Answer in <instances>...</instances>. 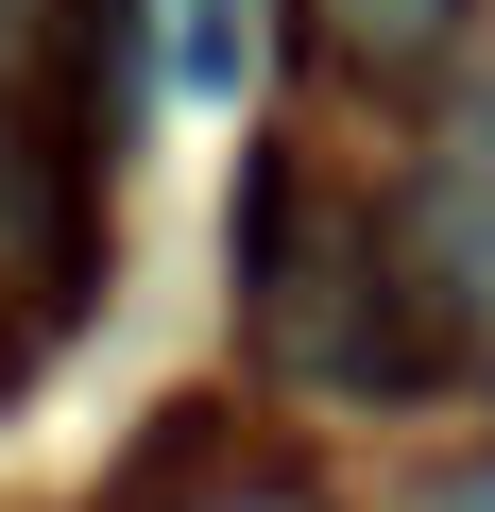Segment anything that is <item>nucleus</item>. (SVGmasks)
<instances>
[{
  "instance_id": "20e7f679",
  "label": "nucleus",
  "mask_w": 495,
  "mask_h": 512,
  "mask_svg": "<svg viewBox=\"0 0 495 512\" xmlns=\"http://www.w3.org/2000/svg\"><path fill=\"white\" fill-rule=\"evenodd\" d=\"M427 512H495V461H444V478H427Z\"/></svg>"
},
{
  "instance_id": "f03ea898",
  "label": "nucleus",
  "mask_w": 495,
  "mask_h": 512,
  "mask_svg": "<svg viewBox=\"0 0 495 512\" xmlns=\"http://www.w3.org/2000/svg\"><path fill=\"white\" fill-rule=\"evenodd\" d=\"M325 35H342V69H376V86H410L444 35H461V0H325Z\"/></svg>"
},
{
  "instance_id": "f257e3e1",
  "label": "nucleus",
  "mask_w": 495,
  "mask_h": 512,
  "mask_svg": "<svg viewBox=\"0 0 495 512\" xmlns=\"http://www.w3.org/2000/svg\"><path fill=\"white\" fill-rule=\"evenodd\" d=\"M239 274H257V342L325 393H444V359H461L444 291L376 239V205L291 154H257V188H239Z\"/></svg>"
},
{
  "instance_id": "7ed1b4c3",
  "label": "nucleus",
  "mask_w": 495,
  "mask_h": 512,
  "mask_svg": "<svg viewBox=\"0 0 495 512\" xmlns=\"http://www.w3.org/2000/svg\"><path fill=\"white\" fill-rule=\"evenodd\" d=\"M239 69H257V52H239V0H171V86L188 103H239Z\"/></svg>"
},
{
  "instance_id": "39448f33",
  "label": "nucleus",
  "mask_w": 495,
  "mask_h": 512,
  "mask_svg": "<svg viewBox=\"0 0 495 512\" xmlns=\"http://www.w3.org/2000/svg\"><path fill=\"white\" fill-rule=\"evenodd\" d=\"M205 512H308V495H205Z\"/></svg>"
}]
</instances>
